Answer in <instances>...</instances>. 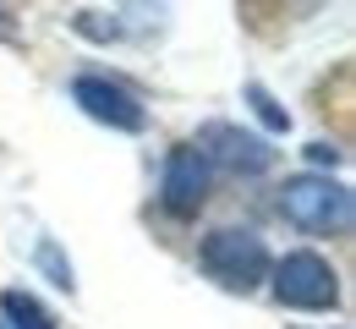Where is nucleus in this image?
I'll return each mask as SVG.
<instances>
[{"instance_id": "9", "label": "nucleus", "mask_w": 356, "mask_h": 329, "mask_svg": "<svg viewBox=\"0 0 356 329\" xmlns=\"http://www.w3.org/2000/svg\"><path fill=\"white\" fill-rule=\"evenodd\" d=\"M39 264H44V269H49V280L60 285V291H66V296H72V291H77V280H72V264H66V258H60V252H55V241H44V247H39Z\"/></svg>"}, {"instance_id": "2", "label": "nucleus", "mask_w": 356, "mask_h": 329, "mask_svg": "<svg viewBox=\"0 0 356 329\" xmlns=\"http://www.w3.org/2000/svg\"><path fill=\"white\" fill-rule=\"evenodd\" d=\"M280 214L307 236H329L351 225V192L334 176H291L280 187Z\"/></svg>"}, {"instance_id": "1", "label": "nucleus", "mask_w": 356, "mask_h": 329, "mask_svg": "<svg viewBox=\"0 0 356 329\" xmlns=\"http://www.w3.org/2000/svg\"><path fill=\"white\" fill-rule=\"evenodd\" d=\"M197 264H203V275L209 280H220L225 291H258L268 280V269H274V258H268L264 236L247 231V225H220V231H209L197 241Z\"/></svg>"}, {"instance_id": "4", "label": "nucleus", "mask_w": 356, "mask_h": 329, "mask_svg": "<svg viewBox=\"0 0 356 329\" xmlns=\"http://www.w3.org/2000/svg\"><path fill=\"white\" fill-rule=\"evenodd\" d=\"M192 148L203 154V165H209V170H230V176H264L268 165H274L268 138L241 132V127H230V121H209V127L197 132Z\"/></svg>"}, {"instance_id": "6", "label": "nucleus", "mask_w": 356, "mask_h": 329, "mask_svg": "<svg viewBox=\"0 0 356 329\" xmlns=\"http://www.w3.org/2000/svg\"><path fill=\"white\" fill-rule=\"evenodd\" d=\"M209 182H214V170L203 165V154L192 148V143H181L165 154V176H159V203L170 209V214H197L203 203H209Z\"/></svg>"}, {"instance_id": "5", "label": "nucleus", "mask_w": 356, "mask_h": 329, "mask_svg": "<svg viewBox=\"0 0 356 329\" xmlns=\"http://www.w3.org/2000/svg\"><path fill=\"white\" fill-rule=\"evenodd\" d=\"M72 104L93 115L99 127H115V132H143L148 127V110L137 104L132 88H121V83H110V77H99V72H83V77H72Z\"/></svg>"}, {"instance_id": "8", "label": "nucleus", "mask_w": 356, "mask_h": 329, "mask_svg": "<svg viewBox=\"0 0 356 329\" xmlns=\"http://www.w3.org/2000/svg\"><path fill=\"white\" fill-rule=\"evenodd\" d=\"M241 99L258 110V121H264L268 132H291V110H280V104H274V94H268L264 83H247V88H241Z\"/></svg>"}, {"instance_id": "3", "label": "nucleus", "mask_w": 356, "mask_h": 329, "mask_svg": "<svg viewBox=\"0 0 356 329\" xmlns=\"http://www.w3.org/2000/svg\"><path fill=\"white\" fill-rule=\"evenodd\" d=\"M274 296L296 313H329L340 307V275L323 252H285L274 269Z\"/></svg>"}, {"instance_id": "7", "label": "nucleus", "mask_w": 356, "mask_h": 329, "mask_svg": "<svg viewBox=\"0 0 356 329\" xmlns=\"http://www.w3.org/2000/svg\"><path fill=\"white\" fill-rule=\"evenodd\" d=\"M0 319H6V329H55V319L28 291H0Z\"/></svg>"}, {"instance_id": "10", "label": "nucleus", "mask_w": 356, "mask_h": 329, "mask_svg": "<svg viewBox=\"0 0 356 329\" xmlns=\"http://www.w3.org/2000/svg\"><path fill=\"white\" fill-rule=\"evenodd\" d=\"M307 159H312V165H329V170H334V165H340V148H334V143H312Z\"/></svg>"}]
</instances>
